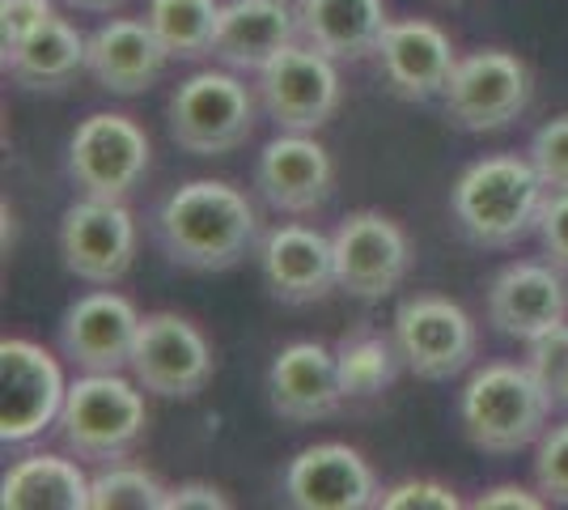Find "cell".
<instances>
[{
	"label": "cell",
	"instance_id": "6da1fadb",
	"mask_svg": "<svg viewBox=\"0 0 568 510\" xmlns=\"http://www.w3.org/2000/svg\"><path fill=\"white\" fill-rule=\"evenodd\" d=\"M158 243L179 268H234L260 239V213L242 188L225 179H191L158 204Z\"/></svg>",
	"mask_w": 568,
	"mask_h": 510
},
{
	"label": "cell",
	"instance_id": "7a4b0ae2",
	"mask_svg": "<svg viewBox=\"0 0 568 510\" xmlns=\"http://www.w3.org/2000/svg\"><path fill=\"white\" fill-rule=\"evenodd\" d=\"M547 183L530 158L493 153L458 174L450 196L454 221L479 247H514L530 230H539Z\"/></svg>",
	"mask_w": 568,
	"mask_h": 510
},
{
	"label": "cell",
	"instance_id": "3957f363",
	"mask_svg": "<svg viewBox=\"0 0 568 510\" xmlns=\"http://www.w3.org/2000/svg\"><path fill=\"white\" fill-rule=\"evenodd\" d=\"M551 404L556 400L547 396L530 366L488 362L475 370L458 396V421L475 451L514 456L544 438Z\"/></svg>",
	"mask_w": 568,
	"mask_h": 510
},
{
	"label": "cell",
	"instance_id": "277c9868",
	"mask_svg": "<svg viewBox=\"0 0 568 510\" xmlns=\"http://www.w3.org/2000/svg\"><path fill=\"white\" fill-rule=\"evenodd\" d=\"M149 409L136 379H123L119 370H85L69 383L64 409H60V442L69 456L85 463H119L132 456L144 438Z\"/></svg>",
	"mask_w": 568,
	"mask_h": 510
},
{
	"label": "cell",
	"instance_id": "5b68a950",
	"mask_svg": "<svg viewBox=\"0 0 568 510\" xmlns=\"http://www.w3.org/2000/svg\"><path fill=\"white\" fill-rule=\"evenodd\" d=\"M166 123L174 146L195 158L234 153L255 132V98L234 77V69H204L179 81L166 102Z\"/></svg>",
	"mask_w": 568,
	"mask_h": 510
},
{
	"label": "cell",
	"instance_id": "8992f818",
	"mask_svg": "<svg viewBox=\"0 0 568 510\" xmlns=\"http://www.w3.org/2000/svg\"><path fill=\"white\" fill-rule=\"evenodd\" d=\"M390 337L399 344L403 366L428 383H442V379H454L458 370H467L479 349L475 319L442 293H416L399 302Z\"/></svg>",
	"mask_w": 568,
	"mask_h": 510
},
{
	"label": "cell",
	"instance_id": "52a82bcc",
	"mask_svg": "<svg viewBox=\"0 0 568 510\" xmlns=\"http://www.w3.org/2000/svg\"><path fill=\"white\" fill-rule=\"evenodd\" d=\"M149 170V137L132 116L94 111L77 123L69 141V174L81 196L128 200Z\"/></svg>",
	"mask_w": 568,
	"mask_h": 510
},
{
	"label": "cell",
	"instance_id": "ba28073f",
	"mask_svg": "<svg viewBox=\"0 0 568 510\" xmlns=\"http://www.w3.org/2000/svg\"><path fill=\"white\" fill-rule=\"evenodd\" d=\"M128 370L144 391L162 400H195L213 383V344L187 316L153 311L141 319Z\"/></svg>",
	"mask_w": 568,
	"mask_h": 510
},
{
	"label": "cell",
	"instance_id": "9c48e42d",
	"mask_svg": "<svg viewBox=\"0 0 568 510\" xmlns=\"http://www.w3.org/2000/svg\"><path fill=\"white\" fill-rule=\"evenodd\" d=\"M530 94H535V81H530L526 60H518L514 51L484 48L458 60L442 98L458 128L497 132V128H509L530 107Z\"/></svg>",
	"mask_w": 568,
	"mask_h": 510
},
{
	"label": "cell",
	"instance_id": "30bf717a",
	"mask_svg": "<svg viewBox=\"0 0 568 510\" xmlns=\"http://www.w3.org/2000/svg\"><path fill=\"white\" fill-rule=\"evenodd\" d=\"M0 438L9 447H22L60 421L64 409V370L43 344L22 337L0 340Z\"/></svg>",
	"mask_w": 568,
	"mask_h": 510
},
{
	"label": "cell",
	"instance_id": "8fae6325",
	"mask_svg": "<svg viewBox=\"0 0 568 510\" xmlns=\"http://www.w3.org/2000/svg\"><path fill=\"white\" fill-rule=\"evenodd\" d=\"M339 290L361 302H382L395 293L412 268V239L395 218L378 209H361L339 221L332 234Z\"/></svg>",
	"mask_w": 568,
	"mask_h": 510
},
{
	"label": "cell",
	"instance_id": "7c38bea8",
	"mask_svg": "<svg viewBox=\"0 0 568 510\" xmlns=\"http://www.w3.org/2000/svg\"><path fill=\"white\" fill-rule=\"evenodd\" d=\"M339 69L327 51L297 39L260 73V102L281 132H318L339 111Z\"/></svg>",
	"mask_w": 568,
	"mask_h": 510
},
{
	"label": "cell",
	"instance_id": "4fadbf2b",
	"mask_svg": "<svg viewBox=\"0 0 568 510\" xmlns=\"http://www.w3.org/2000/svg\"><path fill=\"white\" fill-rule=\"evenodd\" d=\"M60 256L72 277L90 286H115L136 260V218L123 200L81 196L60 218Z\"/></svg>",
	"mask_w": 568,
	"mask_h": 510
},
{
	"label": "cell",
	"instance_id": "5bb4252c",
	"mask_svg": "<svg viewBox=\"0 0 568 510\" xmlns=\"http://www.w3.org/2000/svg\"><path fill=\"white\" fill-rule=\"evenodd\" d=\"M284 498L302 510H365L378 507L382 489L356 447L314 442L284 468Z\"/></svg>",
	"mask_w": 568,
	"mask_h": 510
},
{
	"label": "cell",
	"instance_id": "9a60e30c",
	"mask_svg": "<svg viewBox=\"0 0 568 510\" xmlns=\"http://www.w3.org/2000/svg\"><path fill=\"white\" fill-rule=\"evenodd\" d=\"M568 272L551 260L505 264L488 286V323L500 337L530 340L568 323Z\"/></svg>",
	"mask_w": 568,
	"mask_h": 510
},
{
	"label": "cell",
	"instance_id": "2e32d148",
	"mask_svg": "<svg viewBox=\"0 0 568 510\" xmlns=\"http://www.w3.org/2000/svg\"><path fill=\"white\" fill-rule=\"evenodd\" d=\"M260 272L267 293L288 302V307H310V302H323L332 290H339L335 243L323 230L297 226V221H284V226L263 234Z\"/></svg>",
	"mask_w": 568,
	"mask_h": 510
},
{
	"label": "cell",
	"instance_id": "e0dca14e",
	"mask_svg": "<svg viewBox=\"0 0 568 510\" xmlns=\"http://www.w3.org/2000/svg\"><path fill=\"white\" fill-rule=\"evenodd\" d=\"M255 188L276 213H314L335 192V162L314 132H281L255 162Z\"/></svg>",
	"mask_w": 568,
	"mask_h": 510
},
{
	"label": "cell",
	"instance_id": "ac0fdd59",
	"mask_svg": "<svg viewBox=\"0 0 568 510\" xmlns=\"http://www.w3.org/2000/svg\"><path fill=\"white\" fill-rule=\"evenodd\" d=\"M141 311L115 290L77 298L60 319V349L77 370H123L132 362Z\"/></svg>",
	"mask_w": 568,
	"mask_h": 510
},
{
	"label": "cell",
	"instance_id": "d6986e66",
	"mask_svg": "<svg viewBox=\"0 0 568 510\" xmlns=\"http://www.w3.org/2000/svg\"><path fill=\"white\" fill-rule=\"evenodd\" d=\"M374 56H378L386 86L407 102H428V98L446 94L454 69H458V51H454L450 34L425 18L390 22L382 30Z\"/></svg>",
	"mask_w": 568,
	"mask_h": 510
},
{
	"label": "cell",
	"instance_id": "ffe728a7",
	"mask_svg": "<svg viewBox=\"0 0 568 510\" xmlns=\"http://www.w3.org/2000/svg\"><path fill=\"white\" fill-rule=\"evenodd\" d=\"M267 400H272V413L293 426H310V421L339 413L344 388H339L335 349L318 340L284 344L267 370Z\"/></svg>",
	"mask_w": 568,
	"mask_h": 510
},
{
	"label": "cell",
	"instance_id": "44dd1931",
	"mask_svg": "<svg viewBox=\"0 0 568 510\" xmlns=\"http://www.w3.org/2000/svg\"><path fill=\"white\" fill-rule=\"evenodd\" d=\"M297 39V0H225L213 56L234 73H263Z\"/></svg>",
	"mask_w": 568,
	"mask_h": 510
},
{
	"label": "cell",
	"instance_id": "7402d4cb",
	"mask_svg": "<svg viewBox=\"0 0 568 510\" xmlns=\"http://www.w3.org/2000/svg\"><path fill=\"white\" fill-rule=\"evenodd\" d=\"M170 51L153 34V26L141 18H111L90 34L85 73L98 81V90L119 98H132L153 90L166 73Z\"/></svg>",
	"mask_w": 568,
	"mask_h": 510
},
{
	"label": "cell",
	"instance_id": "603a6c76",
	"mask_svg": "<svg viewBox=\"0 0 568 510\" xmlns=\"http://www.w3.org/2000/svg\"><path fill=\"white\" fill-rule=\"evenodd\" d=\"M297 26L310 48L327 51L332 60H361L378 51L390 18L382 0H297Z\"/></svg>",
	"mask_w": 568,
	"mask_h": 510
},
{
	"label": "cell",
	"instance_id": "cb8c5ba5",
	"mask_svg": "<svg viewBox=\"0 0 568 510\" xmlns=\"http://www.w3.org/2000/svg\"><path fill=\"white\" fill-rule=\"evenodd\" d=\"M90 481L77 456H26L4 472L0 507L4 510H90Z\"/></svg>",
	"mask_w": 568,
	"mask_h": 510
},
{
	"label": "cell",
	"instance_id": "d4e9b609",
	"mask_svg": "<svg viewBox=\"0 0 568 510\" xmlns=\"http://www.w3.org/2000/svg\"><path fill=\"white\" fill-rule=\"evenodd\" d=\"M85 56H90V34H81L64 18H51L43 30L4 51V73L26 90H64L85 69Z\"/></svg>",
	"mask_w": 568,
	"mask_h": 510
},
{
	"label": "cell",
	"instance_id": "484cf974",
	"mask_svg": "<svg viewBox=\"0 0 568 510\" xmlns=\"http://www.w3.org/2000/svg\"><path fill=\"white\" fill-rule=\"evenodd\" d=\"M399 344L395 337H382L374 328H353L335 344V366H339V388L344 400H369L395 383L399 370Z\"/></svg>",
	"mask_w": 568,
	"mask_h": 510
},
{
	"label": "cell",
	"instance_id": "4316f807",
	"mask_svg": "<svg viewBox=\"0 0 568 510\" xmlns=\"http://www.w3.org/2000/svg\"><path fill=\"white\" fill-rule=\"evenodd\" d=\"M144 22L153 26L170 60H200L213 56L221 0H149Z\"/></svg>",
	"mask_w": 568,
	"mask_h": 510
},
{
	"label": "cell",
	"instance_id": "83f0119b",
	"mask_svg": "<svg viewBox=\"0 0 568 510\" xmlns=\"http://www.w3.org/2000/svg\"><path fill=\"white\" fill-rule=\"evenodd\" d=\"M170 489L136 463H102L90 481V510H162Z\"/></svg>",
	"mask_w": 568,
	"mask_h": 510
},
{
	"label": "cell",
	"instance_id": "f1b7e54d",
	"mask_svg": "<svg viewBox=\"0 0 568 510\" xmlns=\"http://www.w3.org/2000/svg\"><path fill=\"white\" fill-rule=\"evenodd\" d=\"M535 486L547 502L568 507V417L544 430L539 447H535Z\"/></svg>",
	"mask_w": 568,
	"mask_h": 510
},
{
	"label": "cell",
	"instance_id": "f546056e",
	"mask_svg": "<svg viewBox=\"0 0 568 510\" xmlns=\"http://www.w3.org/2000/svg\"><path fill=\"white\" fill-rule=\"evenodd\" d=\"M547 192H568V116L547 120L535 137H530V153H526Z\"/></svg>",
	"mask_w": 568,
	"mask_h": 510
},
{
	"label": "cell",
	"instance_id": "4dcf8cb0",
	"mask_svg": "<svg viewBox=\"0 0 568 510\" xmlns=\"http://www.w3.org/2000/svg\"><path fill=\"white\" fill-rule=\"evenodd\" d=\"M382 510H458V493L442 481H428V477H412L399 486L382 489L378 498Z\"/></svg>",
	"mask_w": 568,
	"mask_h": 510
},
{
	"label": "cell",
	"instance_id": "1f68e13d",
	"mask_svg": "<svg viewBox=\"0 0 568 510\" xmlns=\"http://www.w3.org/2000/svg\"><path fill=\"white\" fill-rule=\"evenodd\" d=\"M526 366L535 370V379H539L547 388V396L556 400V396H560V383H565V374H568V323H560V328H551V332L530 340Z\"/></svg>",
	"mask_w": 568,
	"mask_h": 510
},
{
	"label": "cell",
	"instance_id": "d6a6232c",
	"mask_svg": "<svg viewBox=\"0 0 568 510\" xmlns=\"http://www.w3.org/2000/svg\"><path fill=\"white\" fill-rule=\"evenodd\" d=\"M51 18H55L51 0H0V48H18L34 30H43Z\"/></svg>",
	"mask_w": 568,
	"mask_h": 510
},
{
	"label": "cell",
	"instance_id": "836d02e7",
	"mask_svg": "<svg viewBox=\"0 0 568 510\" xmlns=\"http://www.w3.org/2000/svg\"><path fill=\"white\" fill-rule=\"evenodd\" d=\"M539 239H544L547 260L568 272V192H547L544 213H539Z\"/></svg>",
	"mask_w": 568,
	"mask_h": 510
},
{
	"label": "cell",
	"instance_id": "e575fe53",
	"mask_svg": "<svg viewBox=\"0 0 568 510\" xmlns=\"http://www.w3.org/2000/svg\"><path fill=\"white\" fill-rule=\"evenodd\" d=\"M230 498L216 486H204V481H187V486L170 489L162 510H225Z\"/></svg>",
	"mask_w": 568,
	"mask_h": 510
},
{
	"label": "cell",
	"instance_id": "d590c367",
	"mask_svg": "<svg viewBox=\"0 0 568 510\" xmlns=\"http://www.w3.org/2000/svg\"><path fill=\"white\" fill-rule=\"evenodd\" d=\"M547 498L521 486H493L475 498V510H544Z\"/></svg>",
	"mask_w": 568,
	"mask_h": 510
},
{
	"label": "cell",
	"instance_id": "8d00e7d4",
	"mask_svg": "<svg viewBox=\"0 0 568 510\" xmlns=\"http://www.w3.org/2000/svg\"><path fill=\"white\" fill-rule=\"evenodd\" d=\"M72 9H85V13H111L115 4H123V0H69Z\"/></svg>",
	"mask_w": 568,
	"mask_h": 510
},
{
	"label": "cell",
	"instance_id": "74e56055",
	"mask_svg": "<svg viewBox=\"0 0 568 510\" xmlns=\"http://www.w3.org/2000/svg\"><path fill=\"white\" fill-rule=\"evenodd\" d=\"M556 404H568V374H565V383H560V396H556Z\"/></svg>",
	"mask_w": 568,
	"mask_h": 510
}]
</instances>
